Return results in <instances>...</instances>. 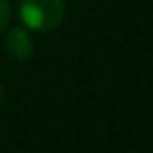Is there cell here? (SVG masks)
I'll return each mask as SVG.
<instances>
[{
    "instance_id": "cell-1",
    "label": "cell",
    "mask_w": 153,
    "mask_h": 153,
    "mask_svg": "<svg viewBox=\"0 0 153 153\" xmlns=\"http://www.w3.org/2000/svg\"><path fill=\"white\" fill-rule=\"evenodd\" d=\"M66 5L64 0H21V21L31 31H54L64 23Z\"/></svg>"
},
{
    "instance_id": "cell-2",
    "label": "cell",
    "mask_w": 153,
    "mask_h": 153,
    "mask_svg": "<svg viewBox=\"0 0 153 153\" xmlns=\"http://www.w3.org/2000/svg\"><path fill=\"white\" fill-rule=\"evenodd\" d=\"M3 49H5V54L10 56L13 61H28L33 56V41H31V36H28V31L26 28H10L8 31V36H5V41H3Z\"/></svg>"
},
{
    "instance_id": "cell-3",
    "label": "cell",
    "mask_w": 153,
    "mask_h": 153,
    "mask_svg": "<svg viewBox=\"0 0 153 153\" xmlns=\"http://www.w3.org/2000/svg\"><path fill=\"white\" fill-rule=\"evenodd\" d=\"M8 21H10V3L8 0H0V31L8 26Z\"/></svg>"
},
{
    "instance_id": "cell-4",
    "label": "cell",
    "mask_w": 153,
    "mask_h": 153,
    "mask_svg": "<svg viewBox=\"0 0 153 153\" xmlns=\"http://www.w3.org/2000/svg\"><path fill=\"white\" fill-rule=\"evenodd\" d=\"M5 105V92H3V84H0V107Z\"/></svg>"
}]
</instances>
